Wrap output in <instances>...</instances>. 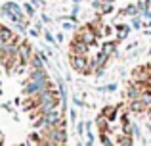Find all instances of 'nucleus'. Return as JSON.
<instances>
[{
    "instance_id": "nucleus-21",
    "label": "nucleus",
    "mask_w": 151,
    "mask_h": 146,
    "mask_svg": "<svg viewBox=\"0 0 151 146\" xmlns=\"http://www.w3.org/2000/svg\"><path fill=\"white\" fill-rule=\"evenodd\" d=\"M147 129H149V133H151V123H149V125H147Z\"/></svg>"
},
{
    "instance_id": "nucleus-18",
    "label": "nucleus",
    "mask_w": 151,
    "mask_h": 146,
    "mask_svg": "<svg viewBox=\"0 0 151 146\" xmlns=\"http://www.w3.org/2000/svg\"><path fill=\"white\" fill-rule=\"evenodd\" d=\"M4 142V135H2V133H0V144H2Z\"/></svg>"
},
{
    "instance_id": "nucleus-3",
    "label": "nucleus",
    "mask_w": 151,
    "mask_h": 146,
    "mask_svg": "<svg viewBox=\"0 0 151 146\" xmlns=\"http://www.w3.org/2000/svg\"><path fill=\"white\" fill-rule=\"evenodd\" d=\"M31 56H33V48H31V42L29 41H21L17 46V58L21 64H27L29 65L31 62Z\"/></svg>"
},
{
    "instance_id": "nucleus-1",
    "label": "nucleus",
    "mask_w": 151,
    "mask_h": 146,
    "mask_svg": "<svg viewBox=\"0 0 151 146\" xmlns=\"http://www.w3.org/2000/svg\"><path fill=\"white\" fill-rule=\"evenodd\" d=\"M69 64L77 73H82V75H88L90 71H94L92 60L84 54H69Z\"/></svg>"
},
{
    "instance_id": "nucleus-4",
    "label": "nucleus",
    "mask_w": 151,
    "mask_h": 146,
    "mask_svg": "<svg viewBox=\"0 0 151 146\" xmlns=\"http://www.w3.org/2000/svg\"><path fill=\"white\" fill-rule=\"evenodd\" d=\"M88 50H90V44H86L84 41H81V38H73L71 41L69 54H84V56H88Z\"/></svg>"
},
{
    "instance_id": "nucleus-10",
    "label": "nucleus",
    "mask_w": 151,
    "mask_h": 146,
    "mask_svg": "<svg viewBox=\"0 0 151 146\" xmlns=\"http://www.w3.org/2000/svg\"><path fill=\"white\" fill-rule=\"evenodd\" d=\"M128 33H130V27L128 25H117V38L119 41H122V38H126L128 37Z\"/></svg>"
},
{
    "instance_id": "nucleus-5",
    "label": "nucleus",
    "mask_w": 151,
    "mask_h": 146,
    "mask_svg": "<svg viewBox=\"0 0 151 146\" xmlns=\"http://www.w3.org/2000/svg\"><path fill=\"white\" fill-rule=\"evenodd\" d=\"M46 65V60L42 54L38 52H33V56H31V62H29V69H44Z\"/></svg>"
},
{
    "instance_id": "nucleus-2",
    "label": "nucleus",
    "mask_w": 151,
    "mask_h": 146,
    "mask_svg": "<svg viewBox=\"0 0 151 146\" xmlns=\"http://www.w3.org/2000/svg\"><path fill=\"white\" fill-rule=\"evenodd\" d=\"M75 38H81V41H84V42H86V44L92 46L94 42H96L98 35H96V31H94L92 27H90L88 23H86L84 27H81V29H78L77 33H75Z\"/></svg>"
},
{
    "instance_id": "nucleus-7",
    "label": "nucleus",
    "mask_w": 151,
    "mask_h": 146,
    "mask_svg": "<svg viewBox=\"0 0 151 146\" xmlns=\"http://www.w3.org/2000/svg\"><path fill=\"white\" fill-rule=\"evenodd\" d=\"M119 14H122V15H136V14H142V12H140V8H138V4H128L126 8L119 10Z\"/></svg>"
},
{
    "instance_id": "nucleus-8",
    "label": "nucleus",
    "mask_w": 151,
    "mask_h": 146,
    "mask_svg": "<svg viewBox=\"0 0 151 146\" xmlns=\"http://www.w3.org/2000/svg\"><path fill=\"white\" fill-rule=\"evenodd\" d=\"M14 37H15V35H14V31H12V29H8V27L0 25V41H4V42H10Z\"/></svg>"
},
{
    "instance_id": "nucleus-16",
    "label": "nucleus",
    "mask_w": 151,
    "mask_h": 146,
    "mask_svg": "<svg viewBox=\"0 0 151 146\" xmlns=\"http://www.w3.org/2000/svg\"><path fill=\"white\" fill-rule=\"evenodd\" d=\"M44 37H46V41H48V42H52V44H54V42H55V41H54V37H52V35L48 33V31H46V33H44Z\"/></svg>"
},
{
    "instance_id": "nucleus-9",
    "label": "nucleus",
    "mask_w": 151,
    "mask_h": 146,
    "mask_svg": "<svg viewBox=\"0 0 151 146\" xmlns=\"http://www.w3.org/2000/svg\"><path fill=\"white\" fill-rule=\"evenodd\" d=\"M115 50H117V42H115V41H111V42H105V44L101 46V52H103V54H107L109 58L115 54Z\"/></svg>"
},
{
    "instance_id": "nucleus-6",
    "label": "nucleus",
    "mask_w": 151,
    "mask_h": 146,
    "mask_svg": "<svg viewBox=\"0 0 151 146\" xmlns=\"http://www.w3.org/2000/svg\"><path fill=\"white\" fill-rule=\"evenodd\" d=\"M96 127H98V131H109V117L105 115V113H100V115H98V119H96Z\"/></svg>"
},
{
    "instance_id": "nucleus-20",
    "label": "nucleus",
    "mask_w": 151,
    "mask_h": 146,
    "mask_svg": "<svg viewBox=\"0 0 151 146\" xmlns=\"http://www.w3.org/2000/svg\"><path fill=\"white\" fill-rule=\"evenodd\" d=\"M103 2H111V4H113V0H103Z\"/></svg>"
},
{
    "instance_id": "nucleus-14",
    "label": "nucleus",
    "mask_w": 151,
    "mask_h": 146,
    "mask_svg": "<svg viewBox=\"0 0 151 146\" xmlns=\"http://www.w3.org/2000/svg\"><path fill=\"white\" fill-rule=\"evenodd\" d=\"M103 35H105V37H111V35H113V29H111L109 25H105V29H103Z\"/></svg>"
},
{
    "instance_id": "nucleus-17",
    "label": "nucleus",
    "mask_w": 151,
    "mask_h": 146,
    "mask_svg": "<svg viewBox=\"0 0 151 146\" xmlns=\"http://www.w3.org/2000/svg\"><path fill=\"white\" fill-rule=\"evenodd\" d=\"M63 29H67V31H71V29H73V25H71V23H63Z\"/></svg>"
},
{
    "instance_id": "nucleus-12",
    "label": "nucleus",
    "mask_w": 151,
    "mask_h": 146,
    "mask_svg": "<svg viewBox=\"0 0 151 146\" xmlns=\"http://www.w3.org/2000/svg\"><path fill=\"white\" fill-rule=\"evenodd\" d=\"M25 12H27V15H31V17L35 15V8L31 6V4H27V6H25Z\"/></svg>"
},
{
    "instance_id": "nucleus-15",
    "label": "nucleus",
    "mask_w": 151,
    "mask_h": 146,
    "mask_svg": "<svg viewBox=\"0 0 151 146\" xmlns=\"http://www.w3.org/2000/svg\"><path fill=\"white\" fill-rule=\"evenodd\" d=\"M115 89H117V85H115V83H111V85H107L105 89H101V90H109V92H113Z\"/></svg>"
},
{
    "instance_id": "nucleus-13",
    "label": "nucleus",
    "mask_w": 151,
    "mask_h": 146,
    "mask_svg": "<svg viewBox=\"0 0 151 146\" xmlns=\"http://www.w3.org/2000/svg\"><path fill=\"white\" fill-rule=\"evenodd\" d=\"M132 27H134V29H140V27H142V21L138 17H134L132 19Z\"/></svg>"
},
{
    "instance_id": "nucleus-19",
    "label": "nucleus",
    "mask_w": 151,
    "mask_h": 146,
    "mask_svg": "<svg viewBox=\"0 0 151 146\" xmlns=\"http://www.w3.org/2000/svg\"><path fill=\"white\" fill-rule=\"evenodd\" d=\"M145 2H147V8L151 10V0H145Z\"/></svg>"
},
{
    "instance_id": "nucleus-11",
    "label": "nucleus",
    "mask_w": 151,
    "mask_h": 146,
    "mask_svg": "<svg viewBox=\"0 0 151 146\" xmlns=\"http://www.w3.org/2000/svg\"><path fill=\"white\" fill-rule=\"evenodd\" d=\"M117 112H119V106H109V108L103 110V113L109 117V121H115V117H117Z\"/></svg>"
}]
</instances>
